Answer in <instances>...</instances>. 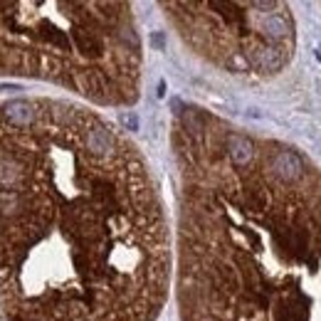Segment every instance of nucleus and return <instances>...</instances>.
<instances>
[{
	"label": "nucleus",
	"mask_w": 321,
	"mask_h": 321,
	"mask_svg": "<svg viewBox=\"0 0 321 321\" xmlns=\"http://www.w3.org/2000/svg\"><path fill=\"white\" fill-rule=\"evenodd\" d=\"M0 77L57 84L99 106L141 94L144 42L129 3H0Z\"/></svg>",
	"instance_id": "3"
},
{
	"label": "nucleus",
	"mask_w": 321,
	"mask_h": 321,
	"mask_svg": "<svg viewBox=\"0 0 321 321\" xmlns=\"http://www.w3.org/2000/svg\"><path fill=\"white\" fill-rule=\"evenodd\" d=\"M170 272L168 218L131 138L75 101H0L5 321H156Z\"/></svg>",
	"instance_id": "1"
},
{
	"label": "nucleus",
	"mask_w": 321,
	"mask_h": 321,
	"mask_svg": "<svg viewBox=\"0 0 321 321\" xmlns=\"http://www.w3.org/2000/svg\"><path fill=\"white\" fill-rule=\"evenodd\" d=\"M170 149L181 321H321L319 163L193 104Z\"/></svg>",
	"instance_id": "2"
},
{
	"label": "nucleus",
	"mask_w": 321,
	"mask_h": 321,
	"mask_svg": "<svg viewBox=\"0 0 321 321\" xmlns=\"http://www.w3.org/2000/svg\"><path fill=\"white\" fill-rule=\"evenodd\" d=\"M161 10L195 55L230 75H277L294 55L287 3H161Z\"/></svg>",
	"instance_id": "4"
}]
</instances>
